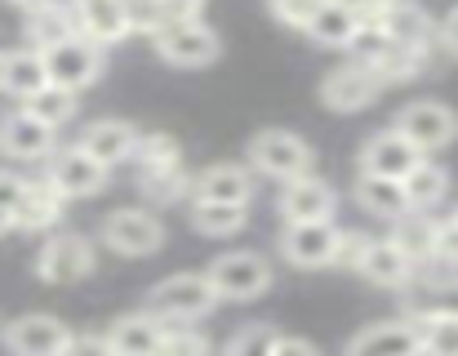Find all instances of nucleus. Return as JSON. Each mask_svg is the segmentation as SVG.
I'll use <instances>...</instances> for the list:
<instances>
[{
	"instance_id": "ea45409f",
	"label": "nucleus",
	"mask_w": 458,
	"mask_h": 356,
	"mask_svg": "<svg viewBox=\"0 0 458 356\" xmlns=\"http://www.w3.org/2000/svg\"><path fill=\"white\" fill-rule=\"evenodd\" d=\"M365 250H369V236H365V232H338V254H334V267L356 272V267H360V259H365Z\"/></svg>"
},
{
	"instance_id": "a211bd4d",
	"label": "nucleus",
	"mask_w": 458,
	"mask_h": 356,
	"mask_svg": "<svg viewBox=\"0 0 458 356\" xmlns=\"http://www.w3.org/2000/svg\"><path fill=\"white\" fill-rule=\"evenodd\" d=\"M72 22H76V36H85L98 49L121 45L130 36V22H125V4L121 0H72Z\"/></svg>"
},
{
	"instance_id": "f03ea898",
	"label": "nucleus",
	"mask_w": 458,
	"mask_h": 356,
	"mask_svg": "<svg viewBox=\"0 0 458 356\" xmlns=\"http://www.w3.org/2000/svg\"><path fill=\"white\" fill-rule=\"evenodd\" d=\"M152 45L169 67H182V72L209 67L223 54V40H218V31L205 18H169V22H160L152 31Z\"/></svg>"
},
{
	"instance_id": "423d86ee",
	"label": "nucleus",
	"mask_w": 458,
	"mask_h": 356,
	"mask_svg": "<svg viewBox=\"0 0 458 356\" xmlns=\"http://www.w3.org/2000/svg\"><path fill=\"white\" fill-rule=\"evenodd\" d=\"M94 267H98L94 241L81 236V232H58L36 254V276L49 281V285H76V281L94 276Z\"/></svg>"
},
{
	"instance_id": "bb28decb",
	"label": "nucleus",
	"mask_w": 458,
	"mask_h": 356,
	"mask_svg": "<svg viewBox=\"0 0 458 356\" xmlns=\"http://www.w3.org/2000/svg\"><path fill=\"white\" fill-rule=\"evenodd\" d=\"M401 191H405V205H410L414 214H428V209H437V205L445 200L450 174H445L437 161H419L410 174L401 178Z\"/></svg>"
},
{
	"instance_id": "5701e85b",
	"label": "nucleus",
	"mask_w": 458,
	"mask_h": 356,
	"mask_svg": "<svg viewBox=\"0 0 458 356\" xmlns=\"http://www.w3.org/2000/svg\"><path fill=\"white\" fill-rule=\"evenodd\" d=\"M405 259H410V267H428V263H437V218H428V214H401L396 223H392V236H387Z\"/></svg>"
},
{
	"instance_id": "dca6fc26",
	"label": "nucleus",
	"mask_w": 458,
	"mask_h": 356,
	"mask_svg": "<svg viewBox=\"0 0 458 356\" xmlns=\"http://www.w3.org/2000/svg\"><path fill=\"white\" fill-rule=\"evenodd\" d=\"M76 148H85L103 170H116V165L134 161L139 125H130V121H121V116H103V121L85 125V134H81V143H76Z\"/></svg>"
},
{
	"instance_id": "de8ad7c7",
	"label": "nucleus",
	"mask_w": 458,
	"mask_h": 356,
	"mask_svg": "<svg viewBox=\"0 0 458 356\" xmlns=\"http://www.w3.org/2000/svg\"><path fill=\"white\" fill-rule=\"evenodd\" d=\"M169 4V18H200L205 0H165Z\"/></svg>"
},
{
	"instance_id": "f704fd0d",
	"label": "nucleus",
	"mask_w": 458,
	"mask_h": 356,
	"mask_svg": "<svg viewBox=\"0 0 458 356\" xmlns=\"http://www.w3.org/2000/svg\"><path fill=\"white\" fill-rule=\"evenodd\" d=\"M387 49H392V40L383 36V27H378V22H360V27H356V36L347 40L352 63H360V67H369V72L387 58Z\"/></svg>"
},
{
	"instance_id": "7c9ffc66",
	"label": "nucleus",
	"mask_w": 458,
	"mask_h": 356,
	"mask_svg": "<svg viewBox=\"0 0 458 356\" xmlns=\"http://www.w3.org/2000/svg\"><path fill=\"white\" fill-rule=\"evenodd\" d=\"M458 321V276L454 281H432L410 294V321Z\"/></svg>"
},
{
	"instance_id": "20e7f679",
	"label": "nucleus",
	"mask_w": 458,
	"mask_h": 356,
	"mask_svg": "<svg viewBox=\"0 0 458 356\" xmlns=\"http://www.w3.org/2000/svg\"><path fill=\"white\" fill-rule=\"evenodd\" d=\"M209 285L218 294V303H254L272 290V263L254 250H236L209 263Z\"/></svg>"
},
{
	"instance_id": "39448f33",
	"label": "nucleus",
	"mask_w": 458,
	"mask_h": 356,
	"mask_svg": "<svg viewBox=\"0 0 458 356\" xmlns=\"http://www.w3.org/2000/svg\"><path fill=\"white\" fill-rule=\"evenodd\" d=\"M40 58H45L49 85H58L67 94H81V89H89L103 76V49L89 45L85 36H67V40L40 49Z\"/></svg>"
},
{
	"instance_id": "a18cd8bd",
	"label": "nucleus",
	"mask_w": 458,
	"mask_h": 356,
	"mask_svg": "<svg viewBox=\"0 0 458 356\" xmlns=\"http://www.w3.org/2000/svg\"><path fill=\"white\" fill-rule=\"evenodd\" d=\"M437 45H441V49H445V54L458 63V4L445 13V18H441V27H437Z\"/></svg>"
},
{
	"instance_id": "393cba45",
	"label": "nucleus",
	"mask_w": 458,
	"mask_h": 356,
	"mask_svg": "<svg viewBox=\"0 0 458 356\" xmlns=\"http://www.w3.org/2000/svg\"><path fill=\"white\" fill-rule=\"evenodd\" d=\"M160 330H165V326L156 321L148 308H143V312H125V317L112 321L107 343H112L116 356H152L156 343H160Z\"/></svg>"
},
{
	"instance_id": "37998d69",
	"label": "nucleus",
	"mask_w": 458,
	"mask_h": 356,
	"mask_svg": "<svg viewBox=\"0 0 458 356\" xmlns=\"http://www.w3.org/2000/svg\"><path fill=\"white\" fill-rule=\"evenodd\" d=\"M58 356H116V352H112L107 335H72L67 348H63Z\"/></svg>"
},
{
	"instance_id": "8fccbe9b",
	"label": "nucleus",
	"mask_w": 458,
	"mask_h": 356,
	"mask_svg": "<svg viewBox=\"0 0 458 356\" xmlns=\"http://www.w3.org/2000/svg\"><path fill=\"white\" fill-rule=\"evenodd\" d=\"M9 227H13V223H9V214H4V209H0V236H4V232H9Z\"/></svg>"
},
{
	"instance_id": "f8f14e48",
	"label": "nucleus",
	"mask_w": 458,
	"mask_h": 356,
	"mask_svg": "<svg viewBox=\"0 0 458 356\" xmlns=\"http://www.w3.org/2000/svg\"><path fill=\"white\" fill-rule=\"evenodd\" d=\"M281 254L285 263L316 272V267H334L338 254V227L334 223H285L281 232Z\"/></svg>"
},
{
	"instance_id": "9b49d317",
	"label": "nucleus",
	"mask_w": 458,
	"mask_h": 356,
	"mask_svg": "<svg viewBox=\"0 0 458 356\" xmlns=\"http://www.w3.org/2000/svg\"><path fill=\"white\" fill-rule=\"evenodd\" d=\"M0 152H4L9 161H22V165L49 161V157L58 152V130L40 125L27 107H18V112H9V116L0 121Z\"/></svg>"
},
{
	"instance_id": "6ab92c4d",
	"label": "nucleus",
	"mask_w": 458,
	"mask_h": 356,
	"mask_svg": "<svg viewBox=\"0 0 458 356\" xmlns=\"http://www.w3.org/2000/svg\"><path fill=\"white\" fill-rule=\"evenodd\" d=\"M383 27V36L401 49H428L437 40V22L428 18V9H419L414 0H387L383 13L374 18Z\"/></svg>"
},
{
	"instance_id": "6e6552de",
	"label": "nucleus",
	"mask_w": 458,
	"mask_h": 356,
	"mask_svg": "<svg viewBox=\"0 0 458 356\" xmlns=\"http://www.w3.org/2000/svg\"><path fill=\"white\" fill-rule=\"evenodd\" d=\"M396 130H401L423 157H432V152H445V148L458 143V112L445 107V103H437V98H423V103L401 107Z\"/></svg>"
},
{
	"instance_id": "4468645a",
	"label": "nucleus",
	"mask_w": 458,
	"mask_h": 356,
	"mask_svg": "<svg viewBox=\"0 0 458 356\" xmlns=\"http://www.w3.org/2000/svg\"><path fill=\"white\" fill-rule=\"evenodd\" d=\"M254 187H259V178H254L250 165L218 161V165H205L200 174H191V200H214V205H241V209H250Z\"/></svg>"
},
{
	"instance_id": "7ed1b4c3",
	"label": "nucleus",
	"mask_w": 458,
	"mask_h": 356,
	"mask_svg": "<svg viewBox=\"0 0 458 356\" xmlns=\"http://www.w3.org/2000/svg\"><path fill=\"white\" fill-rule=\"evenodd\" d=\"M311 165H316V152L294 130H259L250 139V170L254 174L290 182V178L311 174Z\"/></svg>"
},
{
	"instance_id": "c756f323",
	"label": "nucleus",
	"mask_w": 458,
	"mask_h": 356,
	"mask_svg": "<svg viewBox=\"0 0 458 356\" xmlns=\"http://www.w3.org/2000/svg\"><path fill=\"white\" fill-rule=\"evenodd\" d=\"M245 223H250V209H241V205L191 200V227H196L200 236H214V241H223V236H236Z\"/></svg>"
},
{
	"instance_id": "4be33fe9",
	"label": "nucleus",
	"mask_w": 458,
	"mask_h": 356,
	"mask_svg": "<svg viewBox=\"0 0 458 356\" xmlns=\"http://www.w3.org/2000/svg\"><path fill=\"white\" fill-rule=\"evenodd\" d=\"M369 285H383V290H405L410 281H414V267H410V259L383 236H369V250H365V259H360V267H356Z\"/></svg>"
},
{
	"instance_id": "9d476101",
	"label": "nucleus",
	"mask_w": 458,
	"mask_h": 356,
	"mask_svg": "<svg viewBox=\"0 0 458 356\" xmlns=\"http://www.w3.org/2000/svg\"><path fill=\"white\" fill-rule=\"evenodd\" d=\"M49 187L63 196V200H85V196H94V191H103V182H107V170L85 152V148H63V152H54L49 157Z\"/></svg>"
},
{
	"instance_id": "b1692460",
	"label": "nucleus",
	"mask_w": 458,
	"mask_h": 356,
	"mask_svg": "<svg viewBox=\"0 0 458 356\" xmlns=\"http://www.w3.org/2000/svg\"><path fill=\"white\" fill-rule=\"evenodd\" d=\"M45 85H49V76H45L40 49L22 45V49H9V54H4V72H0V89H4V94H13L18 103H27V98L40 94Z\"/></svg>"
},
{
	"instance_id": "1a4fd4ad",
	"label": "nucleus",
	"mask_w": 458,
	"mask_h": 356,
	"mask_svg": "<svg viewBox=\"0 0 458 356\" xmlns=\"http://www.w3.org/2000/svg\"><path fill=\"white\" fill-rule=\"evenodd\" d=\"M378 94H383V81L360 63H343V67L325 72V81H320V103L338 116H352V112L369 107Z\"/></svg>"
},
{
	"instance_id": "aec40b11",
	"label": "nucleus",
	"mask_w": 458,
	"mask_h": 356,
	"mask_svg": "<svg viewBox=\"0 0 458 356\" xmlns=\"http://www.w3.org/2000/svg\"><path fill=\"white\" fill-rule=\"evenodd\" d=\"M63 214H67V200L49 187V178H27V187H22V200L13 205V227H22V232H49V227H58L63 223Z\"/></svg>"
},
{
	"instance_id": "4c0bfd02",
	"label": "nucleus",
	"mask_w": 458,
	"mask_h": 356,
	"mask_svg": "<svg viewBox=\"0 0 458 356\" xmlns=\"http://www.w3.org/2000/svg\"><path fill=\"white\" fill-rule=\"evenodd\" d=\"M419 348L423 356H458V321H419Z\"/></svg>"
},
{
	"instance_id": "3c124183",
	"label": "nucleus",
	"mask_w": 458,
	"mask_h": 356,
	"mask_svg": "<svg viewBox=\"0 0 458 356\" xmlns=\"http://www.w3.org/2000/svg\"><path fill=\"white\" fill-rule=\"evenodd\" d=\"M0 72H4V54H0Z\"/></svg>"
},
{
	"instance_id": "2f4dec72",
	"label": "nucleus",
	"mask_w": 458,
	"mask_h": 356,
	"mask_svg": "<svg viewBox=\"0 0 458 356\" xmlns=\"http://www.w3.org/2000/svg\"><path fill=\"white\" fill-rule=\"evenodd\" d=\"M27 112H31L40 125L58 130V125H67V121L76 116V94H67V89H58V85H45L40 94L27 98Z\"/></svg>"
},
{
	"instance_id": "ddd939ff",
	"label": "nucleus",
	"mask_w": 458,
	"mask_h": 356,
	"mask_svg": "<svg viewBox=\"0 0 458 356\" xmlns=\"http://www.w3.org/2000/svg\"><path fill=\"white\" fill-rule=\"evenodd\" d=\"M419 161H428V157H423L396 125L369 134L365 148H360V174H374V178H396V182H401Z\"/></svg>"
},
{
	"instance_id": "c85d7f7f",
	"label": "nucleus",
	"mask_w": 458,
	"mask_h": 356,
	"mask_svg": "<svg viewBox=\"0 0 458 356\" xmlns=\"http://www.w3.org/2000/svg\"><path fill=\"white\" fill-rule=\"evenodd\" d=\"M27 36H31V49H49L67 36H76V22H72V0H58V4H45L36 13H27Z\"/></svg>"
},
{
	"instance_id": "f257e3e1",
	"label": "nucleus",
	"mask_w": 458,
	"mask_h": 356,
	"mask_svg": "<svg viewBox=\"0 0 458 356\" xmlns=\"http://www.w3.org/2000/svg\"><path fill=\"white\" fill-rule=\"evenodd\" d=\"M218 308V294L209 285L205 272H178V276H165L148 294V312H152L160 326H196L200 317H209Z\"/></svg>"
},
{
	"instance_id": "412c9836",
	"label": "nucleus",
	"mask_w": 458,
	"mask_h": 356,
	"mask_svg": "<svg viewBox=\"0 0 458 356\" xmlns=\"http://www.w3.org/2000/svg\"><path fill=\"white\" fill-rule=\"evenodd\" d=\"M347 356H423L419 348V321H383V326H369L360 330L352 343H347Z\"/></svg>"
},
{
	"instance_id": "a19ab883",
	"label": "nucleus",
	"mask_w": 458,
	"mask_h": 356,
	"mask_svg": "<svg viewBox=\"0 0 458 356\" xmlns=\"http://www.w3.org/2000/svg\"><path fill=\"white\" fill-rule=\"evenodd\" d=\"M437 263L458 267V209L450 218H437Z\"/></svg>"
},
{
	"instance_id": "72a5a7b5",
	"label": "nucleus",
	"mask_w": 458,
	"mask_h": 356,
	"mask_svg": "<svg viewBox=\"0 0 458 356\" xmlns=\"http://www.w3.org/2000/svg\"><path fill=\"white\" fill-rule=\"evenodd\" d=\"M152 356H214V348H209L205 330H196V326H165Z\"/></svg>"
},
{
	"instance_id": "09e8293b",
	"label": "nucleus",
	"mask_w": 458,
	"mask_h": 356,
	"mask_svg": "<svg viewBox=\"0 0 458 356\" xmlns=\"http://www.w3.org/2000/svg\"><path fill=\"white\" fill-rule=\"evenodd\" d=\"M13 9H22V13H36V9H45V4H58V0H9Z\"/></svg>"
},
{
	"instance_id": "c9c22d12",
	"label": "nucleus",
	"mask_w": 458,
	"mask_h": 356,
	"mask_svg": "<svg viewBox=\"0 0 458 356\" xmlns=\"http://www.w3.org/2000/svg\"><path fill=\"white\" fill-rule=\"evenodd\" d=\"M143 191L152 196L156 205H174V200H182V196H191V174H187V165H174V170H156V174H143Z\"/></svg>"
},
{
	"instance_id": "cd10ccee",
	"label": "nucleus",
	"mask_w": 458,
	"mask_h": 356,
	"mask_svg": "<svg viewBox=\"0 0 458 356\" xmlns=\"http://www.w3.org/2000/svg\"><path fill=\"white\" fill-rule=\"evenodd\" d=\"M356 205H360L365 214H378V218H387V223H396L401 214H410V205H405V191H401V182H396V178L360 174V178H356Z\"/></svg>"
},
{
	"instance_id": "2eb2a0df",
	"label": "nucleus",
	"mask_w": 458,
	"mask_h": 356,
	"mask_svg": "<svg viewBox=\"0 0 458 356\" xmlns=\"http://www.w3.org/2000/svg\"><path fill=\"white\" fill-rule=\"evenodd\" d=\"M67 339H72L67 321H58L49 312H27V317L9 321V330H4L9 356H58L67 348Z\"/></svg>"
},
{
	"instance_id": "c03bdc74",
	"label": "nucleus",
	"mask_w": 458,
	"mask_h": 356,
	"mask_svg": "<svg viewBox=\"0 0 458 356\" xmlns=\"http://www.w3.org/2000/svg\"><path fill=\"white\" fill-rule=\"evenodd\" d=\"M22 187H27V178L0 170V209H4V214H13V205L22 200ZM9 223H13V218H9Z\"/></svg>"
},
{
	"instance_id": "0eeeda50",
	"label": "nucleus",
	"mask_w": 458,
	"mask_h": 356,
	"mask_svg": "<svg viewBox=\"0 0 458 356\" xmlns=\"http://www.w3.org/2000/svg\"><path fill=\"white\" fill-rule=\"evenodd\" d=\"M98 236H103V245L116 250L121 259H148V254H156V250L165 245V223L156 218L152 209H143V205H134V209H112V214L103 218Z\"/></svg>"
},
{
	"instance_id": "79ce46f5",
	"label": "nucleus",
	"mask_w": 458,
	"mask_h": 356,
	"mask_svg": "<svg viewBox=\"0 0 458 356\" xmlns=\"http://www.w3.org/2000/svg\"><path fill=\"white\" fill-rule=\"evenodd\" d=\"M316 4H320V0H267V9H272L285 27H299V31L307 27V18L316 13Z\"/></svg>"
},
{
	"instance_id": "f3484780",
	"label": "nucleus",
	"mask_w": 458,
	"mask_h": 356,
	"mask_svg": "<svg viewBox=\"0 0 458 356\" xmlns=\"http://www.w3.org/2000/svg\"><path fill=\"white\" fill-rule=\"evenodd\" d=\"M334 187L325 178L303 174V178H290L285 191H281V218L285 223H334Z\"/></svg>"
},
{
	"instance_id": "49530a36",
	"label": "nucleus",
	"mask_w": 458,
	"mask_h": 356,
	"mask_svg": "<svg viewBox=\"0 0 458 356\" xmlns=\"http://www.w3.org/2000/svg\"><path fill=\"white\" fill-rule=\"evenodd\" d=\"M272 356H320V348H316V343H307V339H299V335H276Z\"/></svg>"
},
{
	"instance_id": "e433bc0d",
	"label": "nucleus",
	"mask_w": 458,
	"mask_h": 356,
	"mask_svg": "<svg viewBox=\"0 0 458 356\" xmlns=\"http://www.w3.org/2000/svg\"><path fill=\"white\" fill-rule=\"evenodd\" d=\"M276 335H281L276 326H267V321H254V326L236 330V335L223 343V352H218V356H272Z\"/></svg>"
},
{
	"instance_id": "473e14b6",
	"label": "nucleus",
	"mask_w": 458,
	"mask_h": 356,
	"mask_svg": "<svg viewBox=\"0 0 458 356\" xmlns=\"http://www.w3.org/2000/svg\"><path fill=\"white\" fill-rule=\"evenodd\" d=\"M134 161H139V174L174 170V165H182V148H178V143H174L169 134H139Z\"/></svg>"
},
{
	"instance_id": "a878e982",
	"label": "nucleus",
	"mask_w": 458,
	"mask_h": 356,
	"mask_svg": "<svg viewBox=\"0 0 458 356\" xmlns=\"http://www.w3.org/2000/svg\"><path fill=\"white\" fill-rule=\"evenodd\" d=\"M356 27H360V18H356L343 0H320L316 13L307 18L303 31L316 45H325V49H347V40L356 36Z\"/></svg>"
},
{
	"instance_id": "58836bf2",
	"label": "nucleus",
	"mask_w": 458,
	"mask_h": 356,
	"mask_svg": "<svg viewBox=\"0 0 458 356\" xmlns=\"http://www.w3.org/2000/svg\"><path fill=\"white\" fill-rule=\"evenodd\" d=\"M125 4V22L139 36H152L160 22H169V4L165 0H121Z\"/></svg>"
}]
</instances>
